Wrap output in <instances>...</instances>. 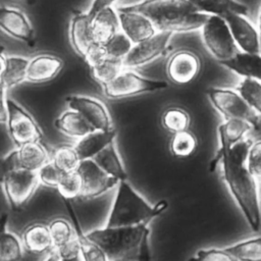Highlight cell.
I'll list each match as a JSON object with an SVG mask.
<instances>
[{
	"instance_id": "d4e9b609",
	"label": "cell",
	"mask_w": 261,
	"mask_h": 261,
	"mask_svg": "<svg viewBox=\"0 0 261 261\" xmlns=\"http://www.w3.org/2000/svg\"><path fill=\"white\" fill-rule=\"evenodd\" d=\"M17 153L20 168L30 171L38 172L42 166L51 160V155H49L40 141L27 143L17 147Z\"/></svg>"
},
{
	"instance_id": "ab89813d",
	"label": "cell",
	"mask_w": 261,
	"mask_h": 261,
	"mask_svg": "<svg viewBox=\"0 0 261 261\" xmlns=\"http://www.w3.org/2000/svg\"><path fill=\"white\" fill-rule=\"evenodd\" d=\"M62 171H60L55 164L50 160L47 162L44 166H42L38 171V176L40 179V182L44 186L51 187V188H57V185L60 180V177L62 175Z\"/></svg>"
},
{
	"instance_id": "9a60e30c",
	"label": "cell",
	"mask_w": 261,
	"mask_h": 261,
	"mask_svg": "<svg viewBox=\"0 0 261 261\" xmlns=\"http://www.w3.org/2000/svg\"><path fill=\"white\" fill-rule=\"evenodd\" d=\"M247 16L239 13H229L224 16V19L240 50L249 53H260L259 32Z\"/></svg>"
},
{
	"instance_id": "e575fe53",
	"label": "cell",
	"mask_w": 261,
	"mask_h": 261,
	"mask_svg": "<svg viewBox=\"0 0 261 261\" xmlns=\"http://www.w3.org/2000/svg\"><path fill=\"white\" fill-rule=\"evenodd\" d=\"M198 142L196 136L189 129L173 134L170 140V152L177 158H187L191 156L197 148Z\"/></svg>"
},
{
	"instance_id": "277c9868",
	"label": "cell",
	"mask_w": 261,
	"mask_h": 261,
	"mask_svg": "<svg viewBox=\"0 0 261 261\" xmlns=\"http://www.w3.org/2000/svg\"><path fill=\"white\" fill-rule=\"evenodd\" d=\"M168 204L165 200L151 205L126 180L117 185L106 226H127L141 223H150L152 219L161 214Z\"/></svg>"
},
{
	"instance_id": "836d02e7",
	"label": "cell",
	"mask_w": 261,
	"mask_h": 261,
	"mask_svg": "<svg viewBox=\"0 0 261 261\" xmlns=\"http://www.w3.org/2000/svg\"><path fill=\"white\" fill-rule=\"evenodd\" d=\"M67 207H68V209L71 213V216L74 220V228H75V232H76V238L81 245L83 260H86V261H105V260H107V256L104 253V251L102 250V248L99 245H97L95 242L90 240L87 237V233H84L82 231L77 220L74 218V213L72 214V209L70 208L69 205Z\"/></svg>"
},
{
	"instance_id": "7c38bea8",
	"label": "cell",
	"mask_w": 261,
	"mask_h": 261,
	"mask_svg": "<svg viewBox=\"0 0 261 261\" xmlns=\"http://www.w3.org/2000/svg\"><path fill=\"white\" fill-rule=\"evenodd\" d=\"M202 68L200 56L189 49L175 51L166 63V74L172 83L186 85L199 75Z\"/></svg>"
},
{
	"instance_id": "7a4b0ae2",
	"label": "cell",
	"mask_w": 261,
	"mask_h": 261,
	"mask_svg": "<svg viewBox=\"0 0 261 261\" xmlns=\"http://www.w3.org/2000/svg\"><path fill=\"white\" fill-rule=\"evenodd\" d=\"M99 245L107 260H149L151 258L149 223L127 226H105L87 233Z\"/></svg>"
},
{
	"instance_id": "ee69618b",
	"label": "cell",
	"mask_w": 261,
	"mask_h": 261,
	"mask_svg": "<svg viewBox=\"0 0 261 261\" xmlns=\"http://www.w3.org/2000/svg\"><path fill=\"white\" fill-rule=\"evenodd\" d=\"M107 57L108 56H107L104 45L100 44V43H95L91 46V48L87 51V53L85 54V56L83 58L88 63V65L91 67V66H94V65L100 63Z\"/></svg>"
},
{
	"instance_id": "cb8c5ba5",
	"label": "cell",
	"mask_w": 261,
	"mask_h": 261,
	"mask_svg": "<svg viewBox=\"0 0 261 261\" xmlns=\"http://www.w3.org/2000/svg\"><path fill=\"white\" fill-rule=\"evenodd\" d=\"M55 127L62 134L73 139H82L88 134L96 130L95 127L77 111L66 110L54 122Z\"/></svg>"
},
{
	"instance_id": "603a6c76",
	"label": "cell",
	"mask_w": 261,
	"mask_h": 261,
	"mask_svg": "<svg viewBox=\"0 0 261 261\" xmlns=\"http://www.w3.org/2000/svg\"><path fill=\"white\" fill-rule=\"evenodd\" d=\"M24 250L33 254H46L54 246L48 225L34 223L25 227L21 234Z\"/></svg>"
},
{
	"instance_id": "7bdbcfd3",
	"label": "cell",
	"mask_w": 261,
	"mask_h": 261,
	"mask_svg": "<svg viewBox=\"0 0 261 261\" xmlns=\"http://www.w3.org/2000/svg\"><path fill=\"white\" fill-rule=\"evenodd\" d=\"M59 260H81L82 257V249L77 238L75 237L71 241L67 242L63 246L56 248Z\"/></svg>"
},
{
	"instance_id": "d6986e66",
	"label": "cell",
	"mask_w": 261,
	"mask_h": 261,
	"mask_svg": "<svg viewBox=\"0 0 261 261\" xmlns=\"http://www.w3.org/2000/svg\"><path fill=\"white\" fill-rule=\"evenodd\" d=\"M92 16V32L96 43L105 44L111 37L120 31V22L117 9L107 6Z\"/></svg>"
},
{
	"instance_id": "f1b7e54d",
	"label": "cell",
	"mask_w": 261,
	"mask_h": 261,
	"mask_svg": "<svg viewBox=\"0 0 261 261\" xmlns=\"http://www.w3.org/2000/svg\"><path fill=\"white\" fill-rule=\"evenodd\" d=\"M225 249L236 261H261V236L240 241Z\"/></svg>"
},
{
	"instance_id": "d590c367",
	"label": "cell",
	"mask_w": 261,
	"mask_h": 261,
	"mask_svg": "<svg viewBox=\"0 0 261 261\" xmlns=\"http://www.w3.org/2000/svg\"><path fill=\"white\" fill-rule=\"evenodd\" d=\"M236 90L261 116V81L250 77H243Z\"/></svg>"
},
{
	"instance_id": "f35d334b",
	"label": "cell",
	"mask_w": 261,
	"mask_h": 261,
	"mask_svg": "<svg viewBox=\"0 0 261 261\" xmlns=\"http://www.w3.org/2000/svg\"><path fill=\"white\" fill-rule=\"evenodd\" d=\"M56 189L65 200L81 197L82 180L77 171L63 172Z\"/></svg>"
},
{
	"instance_id": "ffe728a7",
	"label": "cell",
	"mask_w": 261,
	"mask_h": 261,
	"mask_svg": "<svg viewBox=\"0 0 261 261\" xmlns=\"http://www.w3.org/2000/svg\"><path fill=\"white\" fill-rule=\"evenodd\" d=\"M30 58L1 53V89H11L27 81Z\"/></svg>"
},
{
	"instance_id": "ac0fdd59",
	"label": "cell",
	"mask_w": 261,
	"mask_h": 261,
	"mask_svg": "<svg viewBox=\"0 0 261 261\" xmlns=\"http://www.w3.org/2000/svg\"><path fill=\"white\" fill-rule=\"evenodd\" d=\"M63 60L51 54H39L30 58L27 81L34 84L53 80L62 69Z\"/></svg>"
},
{
	"instance_id": "d6a6232c",
	"label": "cell",
	"mask_w": 261,
	"mask_h": 261,
	"mask_svg": "<svg viewBox=\"0 0 261 261\" xmlns=\"http://www.w3.org/2000/svg\"><path fill=\"white\" fill-rule=\"evenodd\" d=\"M51 161L62 172L75 171L81 163V158L74 146L63 145L57 147L51 154Z\"/></svg>"
},
{
	"instance_id": "52a82bcc",
	"label": "cell",
	"mask_w": 261,
	"mask_h": 261,
	"mask_svg": "<svg viewBox=\"0 0 261 261\" xmlns=\"http://www.w3.org/2000/svg\"><path fill=\"white\" fill-rule=\"evenodd\" d=\"M167 83L142 76L130 68H124L110 83L103 86V93L109 99L128 98L167 88Z\"/></svg>"
},
{
	"instance_id": "f546056e",
	"label": "cell",
	"mask_w": 261,
	"mask_h": 261,
	"mask_svg": "<svg viewBox=\"0 0 261 261\" xmlns=\"http://www.w3.org/2000/svg\"><path fill=\"white\" fill-rule=\"evenodd\" d=\"M190 123L191 118L189 113L180 107H168L161 115L162 126L172 135L189 129Z\"/></svg>"
},
{
	"instance_id": "44dd1931",
	"label": "cell",
	"mask_w": 261,
	"mask_h": 261,
	"mask_svg": "<svg viewBox=\"0 0 261 261\" xmlns=\"http://www.w3.org/2000/svg\"><path fill=\"white\" fill-rule=\"evenodd\" d=\"M219 64L242 77L261 81V53H249L240 50L234 56Z\"/></svg>"
},
{
	"instance_id": "e0dca14e",
	"label": "cell",
	"mask_w": 261,
	"mask_h": 261,
	"mask_svg": "<svg viewBox=\"0 0 261 261\" xmlns=\"http://www.w3.org/2000/svg\"><path fill=\"white\" fill-rule=\"evenodd\" d=\"M69 39L72 48L82 57L96 43L92 32V16L88 11L73 12L69 23Z\"/></svg>"
},
{
	"instance_id": "bcb514c9",
	"label": "cell",
	"mask_w": 261,
	"mask_h": 261,
	"mask_svg": "<svg viewBox=\"0 0 261 261\" xmlns=\"http://www.w3.org/2000/svg\"><path fill=\"white\" fill-rule=\"evenodd\" d=\"M117 0H94L93 3L91 4L88 12L90 15H93L94 13H96L98 10L107 7V6H113V4L116 2Z\"/></svg>"
},
{
	"instance_id": "83f0119b",
	"label": "cell",
	"mask_w": 261,
	"mask_h": 261,
	"mask_svg": "<svg viewBox=\"0 0 261 261\" xmlns=\"http://www.w3.org/2000/svg\"><path fill=\"white\" fill-rule=\"evenodd\" d=\"M254 127L242 119H225L218 126L219 145L232 146L245 139L247 134Z\"/></svg>"
},
{
	"instance_id": "4dcf8cb0",
	"label": "cell",
	"mask_w": 261,
	"mask_h": 261,
	"mask_svg": "<svg viewBox=\"0 0 261 261\" xmlns=\"http://www.w3.org/2000/svg\"><path fill=\"white\" fill-rule=\"evenodd\" d=\"M123 69V60L110 57H107L100 63L90 67L91 75L96 82L102 85V87L114 80Z\"/></svg>"
},
{
	"instance_id": "484cf974",
	"label": "cell",
	"mask_w": 261,
	"mask_h": 261,
	"mask_svg": "<svg viewBox=\"0 0 261 261\" xmlns=\"http://www.w3.org/2000/svg\"><path fill=\"white\" fill-rule=\"evenodd\" d=\"M198 11L208 15L224 17L229 13L248 15L249 8L238 0H189Z\"/></svg>"
},
{
	"instance_id": "5b68a950",
	"label": "cell",
	"mask_w": 261,
	"mask_h": 261,
	"mask_svg": "<svg viewBox=\"0 0 261 261\" xmlns=\"http://www.w3.org/2000/svg\"><path fill=\"white\" fill-rule=\"evenodd\" d=\"M201 34L205 48L219 63L231 58L240 51L230 29L222 16L208 15L201 29Z\"/></svg>"
},
{
	"instance_id": "f6af8a7d",
	"label": "cell",
	"mask_w": 261,
	"mask_h": 261,
	"mask_svg": "<svg viewBox=\"0 0 261 261\" xmlns=\"http://www.w3.org/2000/svg\"><path fill=\"white\" fill-rule=\"evenodd\" d=\"M19 168H20V164H19L18 153L16 149L4 157L2 161V174H5L9 171L19 169Z\"/></svg>"
},
{
	"instance_id": "9c48e42d",
	"label": "cell",
	"mask_w": 261,
	"mask_h": 261,
	"mask_svg": "<svg viewBox=\"0 0 261 261\" xmlns=\"http://www.w3.org/2000/svg\"><path fill=\"white\" fill-rule=\"evenodd\" d=\"M7 128L13 143L19 147L23 144L41 141L43 133L32 117V115L23 109L14 100L7 97Z\"/></svg>"
},
{
	"instance_id": "60d3db41",
	"label": "cell",
	"mask_w": 261,
	"mask_h": 261,
	"mask_svg": "<svg viewBox=\"0 0 261 261\" xmlns=\"http://www.w3.org/2000/svg\"><path fill=\"white\" fill-rule=\"evenodd\" d=\"M247 164L253 175L261 179V139L252 142L248 151Z\"/></svg>"
},
{
	"instance_id": "6da1fadb",
	"label": "cell",
	"mask_w": 261,
	"mask_h": 261,
	"mask_svg": "<svg viewBox=\"0 0 261 261\" xmlns=\"http://www.w3.org/2000/svg\"><path fill=\"white\" fill-rule=\"evenodd\" d=\"M252 140L245 138L232 146L219 145L213 165L219 164L221 175L231 197L253 231L261 227V204L257 178L250 171L247 156Z\"/></svg>"
},
{
	"instance_id": "8992f818",
	"label": "cell",
	"mask_w": 261,
	"mask_h": 261,
	"mask_svg": "<svg viewBox=\"0 0 261 261\" xmlns=\"http://www.w3.org/2000/svg\"><path fill=\"white\" fill-rule=\"evenodd\" d=\"M207 96L213 107L224 119H242L257 128L261 116L247 103L242 95L232 89L210 88Z\"/></svg>"
},
{
	"instance_id": "5bb4252c",
	"label": "cell",
	"mask_w": 261,
	"mask_h": 261,
	"mask_svg": "<svg viewBox=\"0 0 261 261\" xmlns=\"http://www.w3.org/2000/svg\"><path fill=\"white\" fill-rule=\"evenodd\" d=\"M120 30L130 39L134 44L145 41L154 36L158 31L153 21L145 14L126 8L117 7Z\"/></svg>"
},
{
	"instance_id": "8d00e7d4",
	"label": "cell",
	"mask_w": 261,
	"mask_h": 261,
	"mask_svg": "<svg viewBox=\"0 0 261 261\" xmlns=\"http://www.w3.org/2000/svg\"><path fill=\"white\" fill-rule=\"evenodd\" d=\"M49 229L55 248H59L71 241L76 237L75 228L72 227L70 222L62 217H57L49 223Z\"/></svg>"
},
{
	"instance_id": "4fadbf2b",
	"label": "cell",
	"mask_w": 261,
	"mask_h": 261,
	"mask_svg": "<svg viewBox=\"0 0 261 261\" xmlns=\"http://www.w3.org/2000/svg\"><path fill=\"white\" fill-rule=\"evenodd\" d=\"M70 109L80 112L97 130H110L113 127L106 106L93 97L73 95L66 99Z\"/></svg>"
},
{
	"instance_id": "74e56055",
	"label": "cell",
	"mask_w": 261,
	"mask_h": 261,
	"mask_svg": "<svg viewBox=\"0 0 261 261\" xmlns=\"http://www.w3.org/2000/svg\"><path fill=\"white\" fill-rule=\"evenodd\" d=\"M103 45L108 57L123 60L132 50L134 43L120 30Z\"/></svg>"
},
{
	"instance_id": "b9f144b4",
	"label": "cell",
	"mask_w": 261,
	"mask_h": 261,
	"mask_svg": "<svg viewBox=\"0 0 261 261\" xmlns=\"http://www.w3.org/2000/svg\"><path fill=\"white\" fill-rule=\"evenodd\" d=\"M194 259L204 261H236L231 254L225 249L208 248L197 251Z\"/></svg>"
},
{
	"instance_id": "4316f807",
	"label": "cell",
	"mask_w": 261,
	"mask_h": 261,
	"mask_svg": "<svg viewBox=\"0 0 261 261\" xmlns=\"http://www.w3.org/2000/svg\"><path fill=\"white\" fill-rule=\"evenodd\" d=\"M93 159L106 173L115 177L119 181L127 179V173L115 148L114 142L106 146L95 157H93Z\"/></svg>"
},
{
	"instance_id": "ba28073f",
	"label": "cell",
	"mask_w": 261,
	"mask_h": 261,
	"mask_svg": "<svg viewBox=\"0 0 261 261\" xmlns=\"http://www.w3.org/2000/svg\"><path fill=\"white\" fill-rule=\"evenodd\" d=\"M39 182L37 171L19 168L2 174V185L7 201L14 210L20 209L30 201Z\"/></svg>"
},
{
	"instance_id": "7dc6e473",
	"label": "cell",
	"mask_w": 261,
	"mask_h": 261,
	"mask_svg": "<svg viewBox=\"0 0 261 261\" xmlns=\"http://www.w3.org/2000/svg\"><path fill=\"white\" fill-rule=\"evenodd\" d=\"M258 32H259V37H260V53H261V7H260V12H259V22H258Z\"/></svg>"
},
{
	"instance_id": "7402d4cb",
	"label": "cell",
	"mask_w": 261,
	"mask_h": 261,
	"mask_svg": "<svg viewBox=\"0 0 261 261\" xmlns=\"http://www.w3.org/2000/svg\"><path fill=\"white\" fill-rule=\"evenodd\" d=\"M116 137L115 128L110 130H94L87 136L79 139L73 145L81 160L93 158L110 143L114 142Z\"/></svg>"
},
{
	"instance_id": "3957f363",
	"label": "cell",
	"mask_w": 261,
	"mask_h": 261,
	"mask_svg": "<svg viewBox=\"0 0 261 261\" xmlns=\"http://www.w3.org/2000/svg\"><path fill=\"white\" fill-rule=\"evenodd\" d=\"M124 6L148 16L158 32L197 31L208 18V14L198 11L189 0H142Z\"/></svg>"
},
{
	"instance_id": "30bf717a",
	"label": "cell",
	"mask_w": 261,
	"mask_h": 261,
	"mask_svg": "<svg viewBox=\"0 0 261 261\" xmlns=\"http://www.w3.org/2000/svg\"><path fill=\"white\" fill-rule=\"evenodd\" d=\"M82 180L81 198L84 200L94 199L117 187L119 180L106 173L93 158L81 160L76 169Z\"/></svg>"
},
{
	"instance_id": "8fae6325",
	"label": "cell",
	"mask_w": 261,
	"mask_h": 261,
	"mask_svg": "<svg viewBox=\"0 0 261 261\" xmlns=\"http://www.w3.org/2000/svg\"><path fill=\"white\" fill-rule=\"evenodd\" d=\"M172 35L171 32H157L151 38L134 44L132 50L123 59L124 68L140 67L164 55Z\"/></svg>"
},
{
	"instance_id": "2e32d148",
	"label": "cell",
	"mask_w": 261,
	"mask_h": 261,
	"mask_svg": "<svg viewBox=\"0 0 261 261\" xmlns=\"http://www.w3.org/2000/svg\"><path fill=\"white\" fill-rule=\"evenodd\" d=\"M0 28L7 35L33 45L35 31L30 19L17 7L3 6L0 9Z\"/></svg>"
},
{
	"instance_id": "c3c4849f",
	"label": "cell",
	"mask_w": 261,
	"mask_h": 261,
	"mask_svg": "<svg viewBox=\"0 0 261 261\" xmlns=\"http://www.w3.org/2000/svg\"><path fill=\"white\" fill-rule=\"evenodd\" d=\"M258 197H259V202H260V204H261V184H260V186L258 187Z\"/></svg>"
},
{
	"instance_id": "1f68e13d",
	"label": "cell",
	"mask_w": 261,
	"mask_h": 261,
	"mask_svg": "<svg viewBox=\"0 0 261 261\" xmlns=\"http://www.w3.org/2000/svg\"><path fill=\"white\" fill-rule=\"evenodd\" d=\"M23 250L24 248L22 246L21 240H19L11 231L7 230L6 227L3 225L0 237V260H20L22 259Z\"/></svg>"
}]
</instances>
